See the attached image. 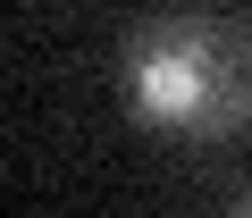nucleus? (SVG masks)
Instances as JSON below:
<instances>
[{"mask_svg":"<svg viewBox=\"0 0 252 218\" xmlns=\"http://www.w3.org/2000/svg\"><path fill=\"white\" fill-rule=\"evenodd\" d=\"M118 101L126 118L177 135V143H227L252 126V34L219 9H152L118 42Z\"/></svg>","mask_w":252,"mask_h":218,"instance_id":"nucleus-1","label":"nucleus"},{"mask_svg":"<svg viewBox=\"0 0 252 218\" xmlns=\"http://www.w3.org/2000/svg\"><path fill=\"white\" fill-rule=\"evenodd\" d=\"M227 218H252V193H244V201H227Z\"/></svg>","mask_w":252,"mask_h":218,"instance_id":"nucleus-2","label":"nucleus"}]
</instances>
